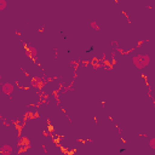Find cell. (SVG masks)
<instances>
[{
  "label": "cell",
  "instance_id": "6da1fadb",
  "mask_svg": "<svg viewBox=\"0 0 155 155\" xmlns=\"http://www.w3.org/2000/svg\"><path fill=\"white\" fill-rule=\"evenodd\" d=\"M132 62L138 69H143L150 63V58L148 54H137L132 58Z\"/></svg>",
  "mask_w": 155,
  "mask_h": 155
},
{
  "label": "cell",
  "instance_id": "7a4b0ae2",
  "mask_svg": "<svg viewBox=\"0 0 155 155\" xmlns=\"http://www.w3.org/2000/svg\"><path fill=\"white\" fill-rule=\"evenodd\" d=\"M13 90H15V86H13L12 84H10V82H5V84H2V86H1V91H2L5 94L12 93Z\"/></svg>",
  "mask_w": 155,
  "mask_h": 155
},
{
  "label": "cell",
  "instance_id": "3957f363",
  "mask_svg": "<svg viewBox=\"0 0 155 155\" xmlns=\"http://www.w3.org/2000/svg\"><path fill=\"white\" fill-rule=\"evenodd\" d=\"M1 154L2 155H11L12 154V148L10 145H4L1 148Z\"/></svg>",
  "mask_w": 155,
  "mask_h": 155
},
{
  "label": "cell",
  "instance_id": "277c9868",
  "mask_svg": "<svg viewBox=\"0 0 155 155\" xmlns=\"http://www.w3.org/2000/svg\"><path fill=\"white\" fill-rule=\"evenodd\" d=\"M28 52H29V53H30V54H31L34 58L36 57V53H38V51H36V50H35L33 46H28Z\"/></svg>",
  "mask_w": 155,
  "mask_h": 155
},
{
  "label": "cell",
  "instance_id": "5b68a950",
  "mask_svg": "<svg viewBox=\"0 0 155 155\" xmlns=\"http://www.w3.org/2000/svg\"><path fill=\"white\" fill-rule=\"evenodd\" d=\"M149 145H150V148H151V149H155V137H154V138H151V139L149 140Z\"/></svg>",
  "mask_w": 155,
  "mask_h": 155
},
{
  "label": "cell",
  "instance_id": "8992f818",
  "mask_svg": "<svg viewBox=\"0 0 155 155\" xmlns=\"http://www.w3.org/2000/svg\"><path fill=\"white\" fill-rule=\"evenodd\" d=\"M90 25H91L93 29H96V30H98V29H99V27H98V24H97L96 22H91V23H90Z\"/></svg>",
  "mask_w": 155,
  "mask_h": 155
},
{
  "label": "cell",
  "instance_id": "52a82bcc",
  "mask_svg": "<svg viewBox=\"0 0 155 155\" xmlns=\"http://www.w3.org/2000/svg\"><path fill=\"white\" fill-rule=\"evenodd\" d=\"M6 6V1L5 0H0V10H4Z\"/></svg>",
  "mask_w": 155,
  "mask_h": 155
}]
</instances>
